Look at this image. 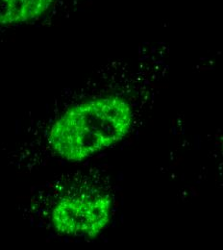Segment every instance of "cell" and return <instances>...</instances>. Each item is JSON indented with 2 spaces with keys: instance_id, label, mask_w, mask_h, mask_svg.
Wrapping results in <instances>:
<instances>
[{
  "instance_id": "1",
  "label": "cell",
  "mask_w": 223,
  "mask_h": 250,
  "mask_svg": "<svg viewBox=\"0 0 223 250\" xmlns=\"http://www.w3.org/2000/svg\"><path fill=\"white\" fill-rule=\"evenodd\" d=\"M133 123V110L121 96L83 101L52 125L48 141L64 160L80 162L122 140Z\"/></svg>"
},
{
  "instance_id": "2",
  "label": "cell",
  "mask_w": 223,
  "mask_h": 250,
  "mask_svg": "<svg viewBox=\"0 0 223 250\" xmlns=\"http://www.w3.org/2000/svg\"><path fill=\"white\" fill-rule=\"evenodd\" d=\"M111 200L96 190L62 198L52 210L55 229L64 235L94 238L108 224Z\"/></svg>"
},
{
  "instance_id": "3",
  "label": "cell",
  "mask_w": 223,
  "mask_h": 250,
  "mask_svg": "<svg viewBox=\"0 0 223 250\" xmlns=\"http://www.w3.org/2000/svg\"><path fill=\"white\" fill-rule=\"evenodd\" d=\"M56 0H0V26L36 21L54 7Z\"/></svg>"
}]
</instances>
